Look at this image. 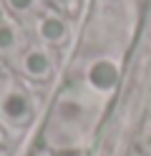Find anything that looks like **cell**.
Wrapping results in <instances>:
<instances>
[{"label": "cell", "mask_w": 151, "mask_h": 156, "mask_svg": "<svg viewBox=\"0 0 151 156\" xmlns=\"http://www.w3.org/2000/svg\"><path fill=\"white\" fill-rule=\"evenodd\" d=\"M0 116L10 126H25L30 121V116H33L28 93L13 83L0 86Z\"/></svg>", "instance_id": "1"}, {"label": "cell", "mask_w": 151, "mask_h": 156, "mask_svg": "<svg viewBox=\"0 0 151 156\" xmlns=\"http://www.w3.org/2000/svg\"><path fill=\"white\" fill-rule=\"evenodd\" d=\"M20 71L25 76L35 78V81H45L50 78V71H53V63H50V55L43 45H30L28 51H23L20 55Z\"/></svg>", "instance_id": "2"}, {"label": "cell", "mask_w": 151, "mask_h": 156, "mask_svg": "<svg viewBox=\"0 0 151 156\" xmlns=\"http://www.w3.org/2000/svg\"><path fill=\"white\" fill-rule=\"evenodd\" d=\"M35 30L43 43H60L66 38V23L53 13H43L35 20Z\"/></svg>", "instance_id": "3"}, {"label": "cell", "mask_w": 151, "mask_h": 156, "mask_svg": "<svg viewBox=\"0 0 151 156\" xmlns=\"http://www.w3.org/2000/svg\"><path fill=\"white\" fill-rule=\"evenodd\" d=\"M88 78H91V83H93L96 88L101 86L103 91H108V88H113V83H116V66L113 63H96L91 68Z\"/></svg>", "instance_id": "4"}, {"label": "cell", "mask_w": 151, "mask_h": 156, "mask_svg": "<svg viewBox=\"0 0 151 156\" xmlns=\"http://www.w3.org/2000/svg\"><path fill=\"white\" fill-rule=\"evenodd\" d=\"M18 48V30L10 23H0V53H13Z\"/></svg>", "instance_id": "5"}, {"label": "cell", "mask_w": 151, "mask_h": 156, "mask_svg": "<svg viewBox=\"0 0 151 156\" xmlns=\"http://www.w3.org/2000/svg\"><path fill=\"white\" fill-rule=\"evenodd\" d=\"M5 3H8L10 10L15 15H20V18H25V15L38 10V0H5Z\"/></svg>", "instance_id": "6"}, {"label": "cell", "mask_w": 151, "mask_h": 156, "mask_svg": "<svg viewBox=\"0 0 151 156\" xmlns=\"http://www.w3.org/2000/svg\"><path fill=\"white\" fill-rule=\"evenodd\" d=\"M56 3H60V5H68V8H70V5H73V0H56Z\"/></svg>", "instance_id": "7"}, {"label": "cell", "mask_w": 151, "mask_h": 156, "mask_svg": "<svg viewBox=\"0 0 151 156\" xmlns=\"http://www.w3.org/2000/svg\"><path fill=\"white\" fill-rule=\"evenodd\" d=\"M5 81V71H3V63H0V83Z\"/></svg>", "instance_id": "8"}]
</instances>
